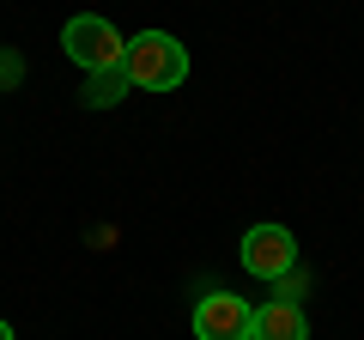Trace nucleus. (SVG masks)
<instances>
[{"label":"nucleus","mask_w":364,"mask_h":340,"mask_svg":"<svg viewBox=\"0 0 364 340\" xmlns=\"http://www.w3.org/2000/svg\"><path fill=\"white\" fill-rule=\"evenodd\" d=\"M237 255H243V267H249L255 280H273V286H279V280L298 267V237H291L286 225H255V231L243 237Z\"/></svg>","instance_id":"7ed1b4c3"},{"label":"nucleus","mask_w":364,"mask_h":340,"mask_svg":"<svg viewBox=\"0 0 364 340\" xmlns=\"http://www.w3.org/2000/svg\"><path fill=\"white\" fill-rule=\"evenodd\" d=\"M0 340H13V322H6V316H0Z\"/></svg>","instance_id":"6e6552de"},{"label":"nucleus","mask_w":364,"mask_h":340,"mask_svg":"<svg viewBox=\"0 0 364 340\" xmlns=\"http://www.w3.org/2000/svg\"><path fill=\"white\" fill-rule=\"evenodd\" d=\"M122 67H128V79L140 92H176L182 79H188V49L170 31H140L128 43V55H122Z\"/></svg>","instance_id":"f257e3e1"},{"label":"nucleus","mask_w":364,"mask_h":340,"mask_svg":"<svg viewBox=\"0 0 364 340\" xmlns=\"http://www.w3.org/2000/svg\"><path fill=\"white\" fill-rule=\"evenodd\" d=\"M255 328V304H243L237 292H207L195 304V340H249Z\"/></svg>","instance_id":"20e7f679"},{"label":"nucleus","mask_w":364,"mask_h":340,"mask_svg":"<svg viewBox=\"0 0 364 340\" xmlns=\"http://www.w3.org/2000/svg\"><path fill=\"white\" fill-rule=\"evenodd\" d=\"M61 49H67V61H79L85 73H97V67H122V55H128V37H122L109 18L79 13V18H67Z\"/></svg>","instance_id":"f03ea898"},{"label":"nucleus","mask_w":364,"mask_h":340,"mask_svg":"<svg viewBox=\"0 0 364 340\" xmlns=\"http://www.w3.org/2000/svg\"><path fill=\"white\" fill-rule=\"evenodd\" d=\"M79 97H85V110H116L122 97H134V79H128V67H97V73H85Z\"/></svg>","instance_id":"423d86ee"},{"label":"nucleus","mask_w":364,"mask_h":340,"mask_svg":"<svg viewBox=\"0 0 364 340\" xmlns=\"http://www.w3.org/2000/svg\"><path fill=\"white\" fill-rule=\"evenodd\" d=\"M0 55H6V49H0Z\"/></svg>","instance_id":"1a4fd4ad"},{"label":"nucleus","mask_w":364,"mask_h":340,"mask_svg":"<svg viewBox=\"0 0 364 340\" xmlns=\"http://www.w3.org/2000/svg\"><path fill=\"white\" fill-rule=\"evenodd\" d=\"M13 79H18V61H13V55H0V85H13Z\"/></svg>","instance_id":"0eeeda50"},{"label":"nucleus","mask_w":364,"mask_h":340,"mask_svg":"<svg viewBox=\"0 0 364 340\" xmlns=\"http://www.w3.org/2000/svg\"><path fill=\"white\" fill-rule=\"evenodd\" d=\"M249 340H310V322H304L298 304L273 298V304H261V310H255V328H249Z\"/></svg>","instance_id":"39448f33"}]
</instances>
